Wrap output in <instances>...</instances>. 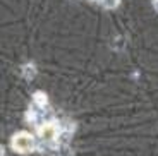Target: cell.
Listing matches in <instances>:
<instances>
[{
  "instance_id": "cell-1",
  "label": "cell",
  "mask_w": 158,
  "mask_h": 156,
  "mask_svg": "<svg viewBox=\"0 0 158 156\" xmlns=\"http://www.w3.org/2000/svg\"><path fill=\"white\" fill-rule=\"evenodd\" d=\"M12 148L19 153H29L36 148V141L33 136L26 132H19L12 137Z\"/></svg>"
},
{
  "instance_id": "cell-2",
  "label": "cell",
  "mask_w": 158,
  "mask_h": 156,
  "mask_svg": "<svg viewBox=\"0 0 158 156\" xmlns=\"http://www.w3.org/2000/svg\"><path fill=\"white\" fill-rule=\"evenodd\" d=\"M38 136L45 142H53L59 137V127L55 124H43L38 129Z\"/></svg>"
},
{
  "instance_id": "cell-3",
  "label": "cell",
  "mask_w": 158,
  "mask_h": 156,
  "mask_svg": "<svg viewBox=\"0 0 158 156\" xmlns=\"http://www.w3.org/2000/svg\"><path fill=\"white\" fill-rule=\"evenodd\" d=\"M23 76L28 79V81L35 77V76H36V65H35V64H26V65L23 67Z\"/></svg>"
},
{
  "instance_id": "cell-4",
  "label": "cell",
  "mask_w": 158,
  "mask_h": 156,
  "mask_svg": "<svg viewBox=\"0 0 158 156\" xmlns=\"http://www.w3.org/2000/svg\"><path fill=\"white\" fill-rule=\"evenodd\" d=\"M33 100H35V105H38V106H45V105H47V94H45V93H36Z\"/></svg>"
},
{
  "instance_id": "cell-5",
  "label": "cell",
  "mask_w": 158,
  "mask_h": 156,
  "mask_svg": "<svg viewBox=\"0 0 158 156\" xmlns=\"http://www.w3.org/2000/svg\"><path fill=\"white\" fill-rule=\"evenodd\" d=\"M118 2H120V0H102L103 7H107V9H115L118 5Z\"/></svg>"
},
{
  "instance_id": "cell-6",
  "label": "cell",
  "mask_w": 158,
  "mask_h": 156,
  "mask_svg": "<svg viewBox=\"0 0 158 156\" xmlns=\"http://www.w3.org/2000/svg\"><path fill=\"white\" fill-rule=\"evenodd\" d=\"M153 4H155V9L158 10V0H153Z\"/></svg>"
},
{
  "instance_id": "cell-7",
  "label": "cell",
  "mask_w": 158,
  "mask_h": 156,
  "mask_svg": "<svg viewBox=\"0 0 158 156\" xmlns=\"http://www.w3.org/2000/svg\"><path fill=\"white\" fill-rule=\"evenodd\" d=\"M95 2H102V0H95Z\"/></svg>"
}]
</instances>
